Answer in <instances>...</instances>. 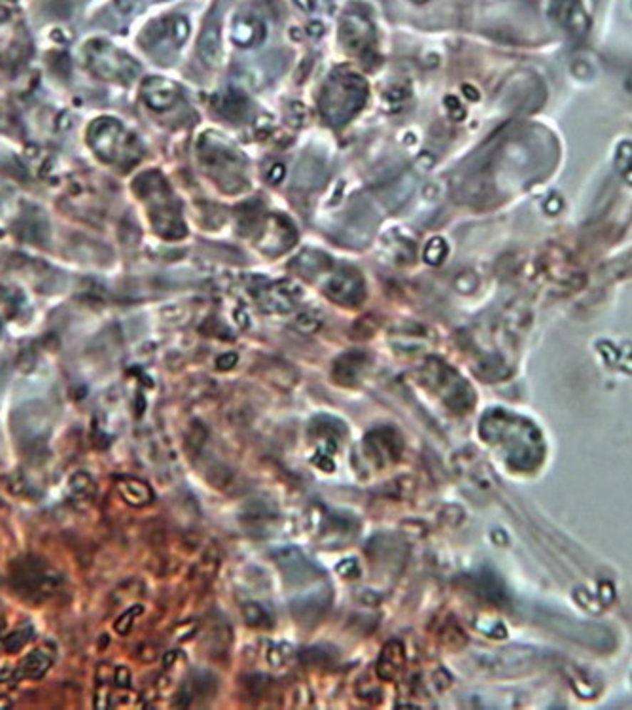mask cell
<instances>
[{
  "instance_id": "obj_6",
  "label": "cell",
  "mask_w": 632,
  "mask_h": 710,
  "mask_svg": "<svg viewBox=\"0 0 632 710\" xmlns=\"http://www.w3.org/2000/svg\"><path fill=\"white\" fill-rule=\"evenodd\" d=\"M403 663V648L400 642H388L386 648L380 654L379 665H377V672L383 680H392L396 676Z\"/></svg>"
},
{
  "instance_id": "obj_21",
  "label": "cell",
  "mask_w": 632,
  "mask_h": 710,
  "mask_svg": "<svg viewBox=\"0 0 632 710\" xmlns=\"http://www.w3.org/2000/svg\"><path fill=\"white\" fill-rule=\"evenodd\" d=\"M6 627V619H4V612H2V606H0V633L4 631Z\"/></svg>"
},
{
  "instance_id": "obj_19",
  "label": "cell",
  "mask_w": 632,
  "mask_h": 710,
  "mask_svg": "<svg viewBox=\"0 0 632 710\" xmlns=\"http://www.w3.org/2000/svg\"><path fill=\"white\" fill-rule=\"evenodd\" d=\"M282 177H284V169H282V165H275V167H273V171L269 173V180L281 182Z\"/></svg>"
},
{
  "instance_id": "obj_18",
  "label": "cell",
  "mask_w": 632,
  "mask_h": 710,
  "mask_svg": "<svg viewBox=\"0 0 632 710\" xmlns=\"http://www.w3.org/2000/svg\"><path fill=\"white\" fill-rule=\"evenodd\" d=\"M297 324H299V328H303V330H314V328H318V320H316V317L314 314H311V313H303L299 319H297Z\"/></svg>"
},
{
  "instance_id": "obj_11",
  "label": "cell",
  "mask_w": 632,
  "mask_h": 710,
  "mask_svg": "<svg viewBox=\"0 0 632 710\" xmlns=\"http://www.w3.org/2000/svg\"><path fill=\"white\" fill-rule=\"evenodd\" d=\"M258 33H265L261 23L256 21V19H241L233 29V38H235L237 44L252 46L254 42H259L258 38H261V36H258Z\"/></svg>"
},
{
  "instance_id": "obj_16",
  "label": "cell",
  "mask_w": 632,
  "mask_h": 710,
  "mask_svg": "<svg viewBox=\"0 0 632 710\" xmlns=\"http://www.w3.org/2000/svg\"><path fill=\"white\" fill-rule=\"evenodd\" d=\"M114 682L120 686V688H129L131 686V674L127 671L125 667H118L114 671Z\"/></svg>"
},
{
  "instance_id": "obj_4",
  "label": "cell",
  "mask_w": 632,
  "mask_h": 710,
  "mask_svg": "<svg viewBox=\"0 0 632 710\" xmlns=\"http://www.w3.org/2000/svg\"><path fill=\"white\" fill-rule=\"evenodd\" d=\"M53 652L48 648H36L29 655L23 657V661L17 665V678H29V680H38L50 671L53 665Z\"/></svg>"
},
{
  "instance_id": "obj_17",
  "label": "cell",
  "mask_w": 632,
  "mask_h": 710,
  "mask_svg": "<svg viewBox=\"0 0 632 710\" xmlns=\"http://www.w3.org/2000/svg\"><path fill=\"white\" fill-rule=\"evenodd\" d=\"M11 678H17V667L0 659V682H8Z\"/></svg>"
},
{
  "instance_id": "obj_14",
  "label": "cell",
  "mask_w": 632,
  "mask_h": 710,
  "mask_svg": "<svg viewBox=\"0 0 632 710\" xmlns=\"http://www.w3.org/2000/svg\"><path fill=\"white\" fill-rule=\"evenodd\" d=\"M445 254H447L445 242L435 237V239H432V241L428 242V247H426V250H424V258H426V262H428V264L435 265V264H440Z\"/></svg>"
},
{
  "instance_id": "obj_9",
  "label": "cell",
  "mask_w": 632,
  "mask_h": 710,
  "mask_svg": "<svg viewBox=\"0 0 632 710\" xmlns=\"http://www.w3.org/2000/svg\"><path fill=\"white\" fill-rule=\"evenodd\" d=\"M68 493H71L72 498H76V500H83V502L93 500L95 493H97L95 479L86 472H76L71 479H68Z\"/></svg>"
},
{
  "instance_id": "obj_2",
  "label": "cell",
  "mask_w": 632,
  "mask_h": 710,
  "mask_svg": "<svg viewBox=\"0 0 632 710\" xmlns=\"http://www.w3.org/2000/svg\"><path fill=\"white\" fill-rule=\"evenodd\" d=\"M14 584L17 591L31 600H48L57 593L63 585V576L59 570L50 567L48 562L40 559H27L23 561L14 572Z\"/></svg>"
},
{
  "instance_id": "obj_20",
  "label": "cell",
  "mask_w": 632,
  "mask_h": 710,
  "mask_svg": "<svg viewBox=\"0 0 632 710\" xmlns=\"http://www.w3.org/2000/svg\"><path fill=\"white\" fill-rule=\"evenodd\" d=\"M299 2V6H303L305 10H311L313 8V0H297Z\"/></svg>"
},
{
  "instance_id": "obj_1",
  "label": "cell",
  "mask_w": 632,
  "mask_h": 710,
  "mask_svg": "<svg viewBox=\"0 0 632 710\" xmlns=\"http://www.w3.org/2000/svg\"><path fill=\"white\" fill-rule=\"evenodd\" d=\"M366 82L352 72H339L326 83L320 99V108L326 120L339 125L352 118L366 103Z\"/></svg>"
},
{
  "instance_id": "obj_13",
  "label": "cell",
  "mask_w": 632,
  "mask_h": 710,
  "mask_svg": "<svg viewBox=\"0 0 632 710\" xmlns=\"http://www.w3.org/2000/svg\"><path fill=\"white\" fill-rule=\"evenodd\" d=\"M297 264L303 273H320L330 267L331 259L322 252H305L297 258Z\"/></svg>"
},
{
  "instance_id": "obj_3",
  "label": "cell",
  "mask_w": 632,
  "mask_h": 710,
  "mask_svg": "<svg viewBox=\"0 0 632 710\" xmlns=\"http://www.w3.org/2000/svg\"><path fill=\"white\" fill-rule=\"evenodd\" d=\"M326 294L341 305H358L363 299V281L356 271H339L326 284Z\"/></svg>"
},
{
  "instance_id": "obj_10",
  "label": "cell",
  "mask_w": 632,
  "mask_h": 710,
  "mask_svg": "<svg viewBox=\"0 0 632 710\" xmlns=\"http://www.w3.org/2000/svg\"><path fill=\"white\" fill-rule=\"evenodd\" d=\"M362 364H363V354L360 353L345 354L341 360H337L336 369H333L337 381H341V383H345L346 385V383H351L352 379H356L358 374H360V369H362Z\"/></svg>"
},
{
  "instance_id": "obj_15",
  "label": "cell",
  "mask_w": 632,
  "mask_h": 710,
  "mask_svg": "<svg viewBox=\"0 0 632 710\" xmlns=\"http://www.w3.org/2000/svg\"><path fill=\"white\" fill-rule=\"evenodd\" d=\"M140 612H143V608H140V606H138L137 610H135V608H131V610H127L125 614H123V616H121L120 619H118V623H115V631H118V633H121V634H125L127 631H129V627H131V619L135 616H137V614H140Z\"/></svg>"
},
{
  "instance_id": "obj_12",
  "label": "cell",
  "mask_w": 632,
  "mask_h": 710,
  "mask_svg": "<svg viewBox=\"0 0 632 710\" xmlns=\"http://www.w3.org/2000/svg\"><path fill=\"white\" fill-rule=\"evenodd\" d=\"M33 634H34L33 625H23V627L16 629V631L8 634V637H4L2 642H0V646H2V650L8 652V654H14V652H19L21 648H25L29 640L33 639Z\"/></svg>"
},
{
  "instance_id": "obj_7",
  "label": "cell",
  "mask_w": 632,
  "mask_h": 710,
  "mask_svg": "<svg viewBox=\"0 0 632 710\" xmlns=\"http://www.w3.org/2000/svg\"><path fill=\"white\" fill-rule=\"evenodd\" d=\"M276 559H279V565L286 572L288 578L305 580L307 576L314 574V568L309 565L307 559L297 550H284Z\"/></svg>"
},
{
  "instance_id": "obj_8",
  "label": "cell",
  "mask_w": 632,
  "mask_h": 710,
  "mask_svg": "<svg viewBox=\"0 0 632 710\" xmlns=\"http://www.w3.org/2000/svg\"><path fill=\"white\" fill-rule=\"evenodd\" d=\"M118 490L121 493V496L125 498L127 504L131 506H146L148 502H152V490L148 489V485L138 481V479L133 478H125L121 479L118 483Z\"/></svg>"
},
{
  "instance_id": "obj_5",
  "label": "cell",
  "mask_w": 632,
  "mask_h": 710,
  "mask_svg": "<svg viewBox=\"0 0 632 710\" xmlns=\"http://www.w3.org/2000/svg\"><path fill=\"white\" fill-rule=\"evenodd\" d=\"M199 51L207 63H216L220 59L222 42H220V23L216 17H212L207 27H204L203 34H201V42H199Z\"/></svg>"
}]
</instances>
